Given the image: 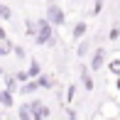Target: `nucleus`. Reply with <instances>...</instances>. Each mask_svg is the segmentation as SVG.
Listing matches in <instances>:
<instances>
[{
    "label": "nucleus",
    "instance_id": "aec40b11",
    "mask_svg": "<svg viewBox=\"0 0 120 120\" xmlns=\"http://www.w3.org/2000/svg\"><path fill=\"white\" fill-rule=\"evenodd\" d=\"M115 88H118V91H120V79H118V83H115Z\"/></svg>",
    "mask_w": 120,
    "mask_h": 120
},
{
    "label": "nucleus",
    "instance_id": "9b49d317",
    "mask_svg": "<svg viewBox=\"0 0 120 120\" xmlns=\"http://www.w3.org/2000/svg\"><path fill=\"white\" fill-rule=\"evenodd\" d=\"M27 34H34L37 37V30H34V22H32V20H27Z\"/></svg>",
    "mask_w": 120,
    "mask_h": 120
},
{
    "label": "nucleus",
    "instance_id": "20e7f679",
    "mask_svg": "<svg viewBox=\"0 0 120 120\" xmlns=\"http://www.w3.org/2000/svg\"><path fill=\"white\" fill-rule=\"evenodd\" d=\"M103 59H105V49H96L93 59H91V69H101L103 66Z\"/></svg>",
    "mask_w": 120,
    "mask_h": 120
},
{
    "label": "nucleus",
    "instance_id": "7ed1b4c3",
    "mask_svg": "<svg viewBox=\"0 0 120 120\" xmlns=\"http://www.w3.org/2000/svg\"><path fill=\"white\" fill-rule=\"evenodd\" d=\"M30 110H32V118H34V120H44L49 115V108H44L42 103H32Z\"/></svg>",
    "mask_w": 120,
    "mask_h": 120
},
{
    "label": "nucleus",
    "instance_id": "9d476101",
    "mask_svg": "<svg viewBox=\"0 0 120 120\" xmlns=\"http://www.w3.org/2000/svg\"><path fill=\"white\" fill-rule=\"evenodd\" d=\"M0 17H5V20H8V17H12V12H10V8H8V5H0Z\"/></svg>",
    "mask_w": 120,
    "mask_h": 120
},
{
    "label": "nucleus",
    "instance_id": "f8f14e48",
    "mask_svg": "<svg viewBox=\"0 0 120 120\" xmlns=\"http://www.w3.org/2000/svg\"><path fill=\"white\" fill-rule=\"evenodd\" d=\"M83 86H86V88H93V81H91V76L86 71H83Z\"/></svg>",
    "mask_w": 120,
    "mask_h": 120
},
{
    "label": "nucleus",
    "instance_id": "f257e3e1",
    "mask_svg": "<svg viewBox=\"0 0 120 120\" xmlns=\"http://www.w3.org/2000/svg\"><path fill=\"white\" fill-rule=\"evenodd\" d=\"M49 37H52V22H49V20H42L39 25H37V44H44V42L49 39Z\"/></svg>",
    "mask_w": 120,
    "mask_h": 120
},
{
    "label": "nucleus",
    "instance_id": "a211bd4d",
    "mask_svg": "<svg viewBox=\"0 0 120 120\" xmlns=\"http://www.w3.org/2000/svg\"><path fill=\"white\" fill-rule=\"evenodd\" d=\"M0 42H3V44H8V37H5V30H3V27H0Z\"/></svg>",
    "mask_w": 120,
    "mask_h": 120
},
{
    "label": "nucleus",
    "instance_id": "dca6fc26",
    "mask_svg": "<svg viewBox=\"0 0 120 120\" xmlns=\"http://www.w3.org/2000/svg\"><path fill=\"white\" fill-rule=\"evenodd\" d=\"M5 105H12V96H10V91H5Z\"/></svg>",
    "mask_w": 120,
    "mask_h": 120
},
{
    "label": "nucleus",
    "instance_id": "5701e85b",
    "mask_svg": "<svg viewBox=\"0 0 120 120\" xmlns=\"http://www.w3.org/2000/svg\"><path fill=\"white\" fill-rule=\"evenodd\" d=\"M110 120H113V118H110Z\"/></svg>",
    "mask_w": 120,
    "mask_h": 120
},
{
    "label": "nucleus",
    "instance_id": "6e6552de",
    "mask_svg": "<svg viewBox=\"0 0 120 120\" xmlns=\"http://www.w3.org/2000/svg\"><path fill=\"white\" fill-rule=\"evenodd\" d=\"M108 69H110L113 74H118V76H120V59H113V61H110V66H108Z\"/></svg>",
    "mask_w": 120,
    "mask_h": 120
},
{
    "label": "nucleus",
    "instance_id": "6ab92c4d",
    "mask_svg": "<svg viewBox=\"0 0 120 120\" xmlns=\"http://www.w3.org/2000/svg\"><path fill=\"white\" fill-rule=\"evenodd\" d=\"M0 103H5V93H3V91H0Z\"/></svg>",
    "mask_w": 120,
    "mask_h": 120
},
{
    "label": "nucleus",
    "instance_id": "0eeeda50",
    "mask_svg": "<svg viewBox=\"0 0 120 120\" xmlns=\"http://www.w3.org/2000/svg\"><path fill=\"white\" fill-rule=\"evenodd\" d=\"M20 120H32V115H30V105H22V108H20Z\"/></svg>",
    "mask_w": 120,
    "mask_h": 120
},
{
    "label": "nucleus",
    "instance_id": "4468645a",
    "mask_svg": "<svg viewBox=\"0 0 120 120\" xmlns=\"http://www.w3.org/2000/svg\"><path fill=\"white\" fill-rule=\"evenodd\" d=\"M118 34H120V25H115V27H113V30H110V39H115Z\"/></svg>",
    "mask_w": 120,
    "mask_h": 120
},
{
    "label": "nucleus",
    "instance_id": "423d86ee",
    "mask_svg": "<svg viewBox=\"0 0 120 120\" xmlns=\"http://www.w3.org/2000/svg\"><path fill=\"white\" fill-rule=\"evenodd\" d=\"M83 32H86V25H83V22H79V25L74 27V37H76V39H79V37H83Z\"/></svg>",
    "mask_w": 120,
    "mask_h": 120
},
{
    "label": "nucleus",
    "instance_id": "4be33fe9",
    "mask_svg": "<svg viewBox=\"0 0 120 120\" xmlns=\"http://www.w3.org/2000/svg\"><path fill=\"white\" fill-rule=\"evenodd\" d=\"M0 120H3V115H0Z\"/></svg>",
    "mask_w": 120,
    "mask_h": 120
},
{
    "label": "nucleus",
    "instance_id": "1a4fd4ad",
    "mask_svg": "<svg viewBox=\"0 0 120 120\" xmlns=\"http://www.w3.org/2000/svg\"><path fill=\"white\" fill-rule=\"evenodd\" d=\"M39 74V64H37V59H32V64H30V76H37Z\"/></svg>",
    "mask_w": 120,
    "mask_h": 120
},
{
    "label": "nucleus",
    "instance_id": "39448f33",
    "mask_svg": "<svg viewBox=\"0 0 120 120\" xmlns=\"http://www.w3.org/2000/svg\"><path fill=\"white\" fill-rule=\"evenodd\" d=\"M37 88H39V81H30V83L22 86V93H32V91H37Z\"/></svg>",
    "mask_w": 120,
    "mask_h": 120
},
{
    "label": "nucleus",
    "instance_id": "f3484780",
    "mask_svg": "<svg viewBox=\"0 0 120 120\" xmlns=\"http://www.w3.org/2000/svg\"><path fill=\"white\" fill-rule=\"evenodd\" d=\"M74 88H76V86H69V91H66V101H71V98H74Z\"/></svg>",
    "mask_w": 120,
    "mask_h": 120
},
{
    "label": "nucleus",
    "instance_id": "412c9836",
    "mask_svg": "<svg viewBox=\"0 0 120 120\" xmlns=\"http://www.w3.org/2000/svg\"><path fill=\"white\" fill-rule=\"evenodd\" d=\"M0 74H3V69H0Z\"/></svg>",
    "mask_w": 120,
    "mask_h": 120
},
{
    "label": "nucleus",
    "instance_id": "ddd939ff",
    "mask_svg": "<svg viewBox=\"0 0 120 120\" xmlns=\"http://www.w3.org/2000/svg\"><path fill=\"white\" fill-rule=\"evenodd\" d=\"M15 81H17L15 76H8V91H15Z\"/></svg>",
    "mask_w": 120,
    "mask_h": 120
},
{
    "label": "nucleus",
    "instance_id": "2eb2a0df",
    "mask_svg": "<svg viewBox=\"0 0 120 120\" xmlns=\"http://www.w3.org/2000/svg\"><path fill=\"white\" fill-rule=\"evenodd\" d=\"M15 79H17V81H27V74H25V71H17V74H15Z\"/></svg>",
    "mask_w": 120,
    "mask_h": 120
},
{
    "label": "nucleus",
    "instance_id": "f03ea898",
    "mask_svg": "<svg viewBox=\"0 0 120 120\" xmlns=\"http://www.w3.org/2000/svg\"><path fill=\"white\" fill-rule=\"evenodd\" d=\"M47 20H49L52 25H61V22H64V12H61V8L52 5V8L47 10Z\"/></svg>",
    "mask_w": 120,
    "mask_h": 120
}]
</instances>
